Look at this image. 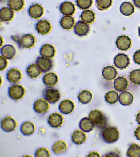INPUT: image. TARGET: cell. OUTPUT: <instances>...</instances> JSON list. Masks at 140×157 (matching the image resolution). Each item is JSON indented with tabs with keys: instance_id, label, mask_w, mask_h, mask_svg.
I'll return each instance as SVG.
<instances>
[{
	"instance_id": "obj_29",
	"label": "cell",
	"mask_w": 140,
	"mask_h": 157,
	"mask_svg": "<svg viewBox=\"0 0 140 157\" xmlns=\"http://www.w3.org/2000/svg\"><path fill=\"white\" fill-rule=\"evenodd\" d=\"M102 75L107 80H111L116 77L117 72L113 66H107L102 71Z\"/></svg>"
},
{
	"instance_id": "obj_14",
	"label": "cell",
	"mask_w": 140,
	"mask_h": 157,
	"mask_svg": "<svg viewBox=\"0 0 140 157\" xmlns=\"http://www.w3.org/2000/svg\"><path fill=\"white\" fill-rule=\"evenodd\" d=\"M74 32L76 34L79 36H83L88 34L90 27L88 23L79 21L76 23L74 27Z\"/></svg>"
},
{
	"instance_id": "obj_47",
	"label": "cell",
	"mask_w": 140,
	"mask_h": 157,
	"mask_svg": "<svg viewBox=\"0 0 140 157\" xmlns=\"http://www.w3.org/2000/svg\"><path fill=\"white\" fill-rule=\"evenodd\" d=\"M138 33H139V36H140V26L139 28H138Z\"/></svg>"
},
{
	"instance_id": "obj_28",
	"label": "cell",
	"mask_w": 140,
	"mask_h": 157,
	"mask_svg": "<svg viewBox=\"0 0 140 157\" xmlns=\"http://www.w3.org/2000/svg\"><path fill=\"white\" fill-rule=\"evenodd\" d=\"M60 25L63 29L70 30L74 27L75 20L73 17L69 16H65L60 21Z\"/></svg>"
},
{
	"instance_id": "obj_11",
	"label": "cell",
	"mask_w": 140,
	"mask_h": 157,
	"mask_svg": "<svg viewBox=\"0 0 140 157\" xmlns=\"http://www.w3.org/2000/svg\"><path fill=\"white\" fill-rule=\"evenodd\" d=\"M131 42L128 36L121 35L117 38L116 40L117 47L122 51H126L131 47Z\"/></svg>"
},
{
	"instance_id": "obj_26",
	"label": "cell",
	"mask_w": 140,
	"mask_h": 157,
	"mask_svg": "<svg viewBox=\"0 0 140 157\" xmlns=\"http://www.w3.org/2000/svg\"><path fill=\"white\" fill-rule=\"evenodd\" d=\"M133 99L132 94L128 91L122 92L119 97V102L124 106L129 105L132 104Z\"/></svg>"
},
{
	"instance_id": "obj_32",
	"label": "cell",
	"mask_w": 140,
	"mask_h": 157,
	"mask_svg": "<svg viewBox=\"0 0 140 157\" xmlns=\"http://www.w3.org/2000/svg\"><path fill=\"white\" fill-rule=\"evenodd\" d=\"M93 98L92 93L89 91L84 90L79 93L78 96V101L81 104H86L91 101Z\"/></svg>"
},
{
	"instance_id": "obj_33",
	"label": "cell",
	"mask_w": 140,
	"mask_h": 157,
	"mask_svg": "<svg viewBox=\"0 0 140 157\" xmlns=\"http://www.w3.org/2000/svg\"><path fill=\"white\" fill-rule=\"evenodd\" d=\"M80 18L82 21L90 24L94 22L95 19V14L90 10H85L82 12Z\"/></svg>"
},
{
	"instance_id": "obj_39",
	"label": "cell",
	"mask_w": 140,
	"mask_h": 157,
	"mask_svg": "<svg viewBox=\"0 0 140 157\" xmlns=\"http://www.w3.org/2000/svg\"><path fill=\"white\" fill-rule=\"evenodd\" d=\"M76 3L81 9L87 10L91 6L93 0H76Z\"/></svg>"
},
{
	"instance_id": "obj_31",
	"label": "cell",
	"mask_w": 140,
	"mask_h": 157,
	"mask_svg": "<svg viewBox=\"0 0 140 157\" xmlns=\"http://www.w3.org/2000/svg\"><path fill=\"white\" fill-rule=\"evenodd\" d=\"M120 10L123 15L129 16L131 15L134 12V7L131 2H123L120 6Z\"/></svg>"
},
{
	"instance_id": "obj_35",
	"label": "cell",
	"mask_w": 140,
	"mask_h": 157,
	"mask_svg": "<svg viewBox=\"0 0 140 157\" xmlns=\"http://www.w3.org/2000/svg\"><path fill=\"white\" fill-rule=\"evenodd\" d=\"M126 155L130 157H140V146L136 144H131L127 150Z\"/></svg>"
},
{
	"instance_id": "obj_13",
	"label": "cell",
	"mask_w": 140,
	"mask_h": 157,
	"mask_svg": "<svg viewBox=\"0 0 140 157\" xmlns=\"http://www.w3.org/2000/svg\"><path fill=\"white\" fill-rule=\"evenodd\" d=\"M73 102L69 99H66L61 101L59 105L58 109L60 112L64 115L71 113L74 109Z\"/></svg>"
},
{
	"instance_id": "obj_45",
	"label": "cell",
	"mask_w": 140,
	"mask_h": 157,
	"mask_svg": "<svg viewBox=\"0 0 140 157\" xmlns=\"http://www.w3.org/2000/svg\"><path fill=\"white\" fill-rule=\"evenodd\" d=\"M135 6L140 9V0H133Z\"/></svg>"
},
{
	"instance_id": "obj_3",
	"label": "cell",
	"mask_w": 140,
	"mask_h": 157,
	"mask_svg": "<svg viewBox=\"0 0 140 157\" xmlns=\"http://www.w3.org/2000/svg\"><path fill=\"white\" fill-rule=\"evenodd\" d=\"M42 97L48 102L54 104L60 100L61 94L59 91L56 88L48 87L43 91Z\"/></svg>"
},
{
	"instance_id": "obj_30",
	"label": "cell",
	"mask_w": 140,
	"mask_h": 157,
	"mask_svg": "<svg viewBox=\"0 0 140 157\" xmlns=\"http://www.w3.org/2000/svg\"><path fill=\"white\" fill-rule=\"evenodd\" d=\"M26 72L29 77L34 78H37L41 74L42 71L39 66L35 63L28 66L26 69Z\"/></svg>"
},
{
	"instance_id": "obj_2",
	"label": "cell",
	"mask_w": 140,
	"mask_h": 157,
	"mask_svg": "<svg viewBox=\"0 0 140 157\" xmlns=\"http://www.w3.org/2000/svg\"><path fill=\"white\" fill-rule=\"evenodd\" d=\"M102 136L105 142L112 143L118 140L119 132L116 127L108 126L104 128L102 132Z\"/></svg>"
},
{
	"instance_id": "obj_20",
	"label": "cell",
	"mask_w": 140,
	"mask_h": 157,
	"mask_svg": "<svg viewBox=\"0 0 140 157\" xmlns=\"http://www.w3.org/2000/svg\"><path fill=\"white\" fill-rule=\"evenodd\" d=\"M52 151L55 154L61 155L67 151V146L66 142L62 140H59L55 142L52 146Z\"/></svg>"
},
{
	"instance_id": "obj_38",
	"label": "cell",
	"mask_w": 140,
	"mask_h": 157,
	"mask_svg": "<svg viewBox=\"0 0 140 157\" xmlns=\"http://www.w3.org/2000/svg\"><path fill=\"white\" fill-rule=\"evenodd\" d=\"M112 3V0H96L97 7L100 10L107 9Z\"/></svg>"
},
{
	"instance_id": "obj_9",
	"label": "cell",
	"mask_w": 140,
	"mask_h": 157,
	"mask_svg": "<svg viewBox=\"0 0 140 157\" xmlns=\"http://www.w3.org/2000/svg\"><path fill=\"white\" fill-rule=\"evenodd\" d=\"M130 59L124 54H119L114 59V63L115 66L120 69L126 68L130 64Z\"/></svg>"
},
{
	"instance_id": "obj_5",
	"label": "cell",
	"mask_w": 140,
	"mask_h": 157,
	"mask_svg": "<svg viewBox=\"0 0 140 157\" xmlns=\"http://www.w3.org/2000/svg\"><path fill=\"white\" fill-rule=\"evenodd\" d=\"M17 40L19 46L23 48H31L35 45V38L32 34H24Z\"/></svg>"
},
{
	"instance_id": "obj_40",
	"label": "cell",
	"mask_w": 140,
	"mask_h": 157,
	"mask_svg": "<svg viewBox=\"0 0 140 157\" xmlns=\"http://www.w3.org/2000/svg\"><path fill=\"white\" fill-rule=\"evenodd\" d=\"M35 157H50V153L46 148H38L35 152Z\"/></svg>"
},
{
	"instance_id": "obj_25",
	"label": "cell",
	"mask_w": 140,
	"mask_h": 157,
	"mask_svg": "<svg viewBox=\"0 0 140 157\" xmlns=\"http://www.w3.org/2000/svg\"><path fill=\"white\" fill-rule=\"evenodd\" d=\"M14 13L13 10L8 7H3L0 11V18L4 22L11 21L14 18Z\"/></svg>"
},
{
	"instance_id": "obj_15",
	"label": "cell",
	"mask_w": 140,
	"mask_h": 157,
	"mask_svg": "<svg viewBox=\"0 0 140 157\" xmlns=\"http://www.w3.org/2000/svg\"><path fill=\"white\" fill-rule=\"evenodd\" d=\"M29 15L32 18L38 19L43 15L44 13V9L42 6L39 4L35 3L31 5L29 8Z\"/></svg>"
},
{
	"instance_id": "obj_42",
	"label": "cell",
	"mask_w": 140,
	"mask_h": 157,
	"mask_svg": "<svg viewBox=\"0 0 140 157\" xmlns=\"http://www.w3.org/2000/svg\"><path fill=\"white\" fill-rule=\"evenodd\" d=\"M133 60L135 63L140 65V50H137L133 55Z\"/></svg>"
},
{
	"instance_id": "obj_24",
	"label": "cell",
	"mask_w": 140,
	"mask_h": 157,
	"mask_svg": "<svg viewBox=\"0 0 140 157\" xmlns=\"http://www.w3.org/2000/svg\"><path fill=\"white\" fill-rule=\"evenodd\" d=\"M114 88L117 91L122 92L127 88L128 82L125 77H118L114 81Z\"/></svg>"
},
{
	"instance_id": "obj_22",
	"label": "cell",
	"mask_w": 140,
	"mask_h": 157,
	"mask_svg": "<svg viewBox=\"0 0 140 157\" xmlns=\"http://www.w3.org/2000/svg\"><path fill=\"white\" fill-rule=\"evenodd\" d=\"M1 53L6 59H12L15 56L16 49L13 45H5L1 48Z\"/></svg>"
},
{
	"instance_id": "obj_23",
	"label": "cell",
	"mask_w": 140,
	"mask_h": 157,
	"mask_svg": "<svg viewBox=\"0 0 140 157\" xmlns=\"http://www.w3.org/2000/svg\"><path fill=\"white\" fill-rule=\"evenodd\" d=\"M86 138V136L85 134L82 131L78 130L75 131L71 136L72 142L78 145L84 143Z\"/></svg>"
},
{
	"instance_id": "obj_17",
	"label": "cell",
	"mask_w": 140,
	"mask_h": 157,
	"mask_svg": "<svg viewBox=\"0 0 140 157\" xmlns=\"http://www.w3.org/2000/svg\"><path fill=\"white\" fill-rule=\"evenodd\" d=\"M7 80L11 83H16L21 79L22 75L19 70L16 68H11L7 72Z\"/></svg>"
},
{
	"instance_id": "obj_41",
	"label": "cell",
	"mask_w": 140,
	"mask_h": 157,
	"mask_svg": "<svg viewBox=\"0 0 140 157\" xmlns=\"http://www.w3.org/2000/svg\"><path fill=\"white\" fill-rule=\"evenodd\" d=\"M8 65V61L6 59L2 56H0V71H2L5 69Z\"/></svg>"
},
{
	"instance_id": "obj_12",
	"label": "cell",
	"mask_w": 140,
	"mask_h": 157,
	"mask_svg": "<svg viewBox=\"0 0 140 157\" xmlns=\"http://www.w3.org/2000/svg\"><path fill=\"white\" fill-rule=\"evenodd\" d=\"M35 29L39 34L45 35L50 33L51 29V25L47 20H41L37 23Z\"/></svg>"
},
{
	"instance_id": "obj_36",
	"label": "cell",
	"mask_w": 140,
	"mask_h": 157,
	"mask_svg": "<svg viewBox=\"0 0 140 157\" xmlns=\"http://www.w3.org/2000/svg\"><path fill=\"white\" fill-rule=\"evenodd\" d=\"M119 99L118 93L114 91H110L106 94L105 99L107 102L110 104H115Z\"/></svg>"
},
{
	"instance_id": "obj_18",
	"label": "cell",
	"mask_w": 140,
	"mask_h": 157,
	"mask_svg": "<svg viewBox=\"0 0 140 157\" xmlns=\"http://www.w3.org/2000/svg\"><path fill=\"white\" fill-rule=\"evenodd\" d=\"M43 82L48 87L54 86L58 82V77L54 72L46 73L42 78Z\"/></svg>"
},
{
	"instance_id": "obj_43",
	"label": "cell",
	"mask_w": 140,
	"mask_h": 157,
	"mask_svg": "<svg viewBox=\"0 0 140 157\" xmlns=\"http://www.w3.org/2000/svg\"><path fill=\"white\" fill-rule=\"evenodd\" d=\"M134 135L137 139L140 140V126L138 127L135 130Z\"/></svg>"
},
{
	"instance_id": "obj_4",
	"label": "cell",
	"mask_w": 140,
	"mask_h": 157,
	"mask_svg": "<svg viewBox=\"0 0 140 157\" xmlns=\"http://www.w3.org/2000/svg\"><path fill=\"white\" fill-rule=\"evenodd\" d=\"M25 93V89L21 85H13L8 88V96L13 100L18 101L22 99Z\"/></svg>"
},
{
	"instance_id": "obj_34",
	"label": "cell",
	"mask_w": 140,
	"mask_h": 157,
	"mask_svg": "<svg viewBox=\"0 0 140 157\" xmlns=\"http://www.w3.org/2000/svg\"><path fill=\"white\" fill-rule=\"evenodd\" d=\"M8 4L13 11L21 10L24 6V0H8Z\"/></svg>"
},
{
	"instance_id": "obj_21",
	"label": "cell",
	"mask_w": 140,
	"mask_h": 157,
	"mask_svg": "<svg viewBox=\"0 0 140 157\" xmlns=\"http://www.w3.org/2000/svg\"><path fill=\"white\" fill-rule=\"evenodd\" d=\"M35 126L30 121H25L20 126V132L25 136H29L33 134L35 131Z\"/></svg>"
},
{
	"instance_id": "obj_27",
	"label": "cell",
	"mask_w": 140,
	"mask_h": 157,
	"mask_svg": "<svg viewBox=\"0 0 140 157\" xmlns=\"http://www.w3.org/2000/svg\"><path fill=\"white\" fill-rule=\"evenodd\" d=\"M94 125L89 117H84L80 121V129L84 132H88L92 131L94 128Z\"/></svg>"
},
{
	"instance_id": "obj_19",
	"label": "cell",
	"mask_w": 140,
	"mask_h": 157,
	"mask_svg": "<svg viewBox=\"0 0 140 157\" xmlns=\"http://www.w3.org/2000/svg\"><path fill=\"white\" fill-rule=\"evenodd\" d=\"M56 50L54 47L50 44H45L42 47L40 50V55L46 58H52L54 56Z\"/></svg>"
},
{
	"instance_id": "obj_7",
	"label": "cell",
	"mask_w": 140,
	"mask_h": 157,
	"mask_svg": "<svg viewBox=\"0 0 140 157\" xmlns=\"http://www.w3.org/2000/svg\"><path fill=\"white\" fill-rule=\"evenodd\" d=\"M36 63L40 67L42 72L45 73L50 71L53 67V62L51 59L40 56L38 58Z\"/></svg>"
},
{
	"instance_id": "obj_44",
	"label": "cell",
	"mask_w": 140,
	"mask_h": 157,
	"mask_svg": "<svg viewBox=\"0 0 140 157\" xmlns=\"http://www.w3.org/2000/svg\"><path fill=\"white\" fill-rule=\"evenodd\" d=\"M88 157H99L100 155L97 152H91L88 154V155H87Z\"/></svg>"
},
{
	"instance_id": "obj_6",
	"label": "cell",
	"mask_w": 140,
	"mask_h": 157,
	"mask_svg": "<svg viewBox=\"0 0 140 157\" xmlns=\"http://www.w3.org/2000/svg\"><path fill=\"white\" fill-rule=\"evenodd\" d=\"M1 128L6 132H11L16 128L17 123L15 120L10 116L3 118L1 121Z\"/></svg>"
},
{
	"instance_id": "obj_10",
	"label": "cell",
	"mask_w": 140,
	"mask_h": 157,
	"mask_svg": "<svg viewBox=\"0 0 140 157\" xmlns=\"http://www.w3.org/2000/svg\"><path fill=\"white\" fill-rule=\"evenodd\" d=\"M63 117L57 113L51 114L48 119V123L53 128H57L61 127L63 123Z\"/></svg>"
},
{
	"instance_id": "obj_46",
	"label": "cell",
	"mask_w": 140,
	"mask_h": 157,
	"mask_svg": "<svg viewBox=\"0 0 140 157\" xmlns=\"http://www.w3.org/2000/svg\"><path fill=\"white\" fill-rule=\"evenodd\" d=\"M136 120L139 124L140 125V112L136 115Z\"/></svg>"
},
{
	"instance_id": "obj_8",
	"label": "cell",
	"mask_w": 140,
	"mask_h": 157,
	"mask_svg": "<svg viewBox=\"0 0 140 157\" xmlns=\"http://www.w3.org/2000/svg\"><path fill=\"white\" fill-rule=\"evenodd\" d=\"M33 109L38 114H45L48 111L50 105L45 99H39L34 102Z\"/></svg>"
},
{
	"instance_id": "obj_37",
	"label": "cell",
	"mask_w": 140,
	"mask_h": 157,
	"mask_svg": "<svg viewBox=\"0 0 140 157\" xmlns=\"http://www.w3.org/2000/svg\"><path fill=\"white\" fill-rule=\"evenodd\" d=\"M129 78L132 83L137 85H140V69L133 70L130 73Z\"/></svg>"
},
{
	"instance_id": "obj_1",
	"label": "cell",
	"mask_w": 140,
	"mask_h": 157,
	"mask_svg": "<svg viewBox=\"0 0 140 157\" xmlns=\"http://www.w3.org/2000/svg\"><path fill=\"white\" fill-rule=\"evenodd\" d=\"M88 117L94 126L99 128H105L107 124V119L106 117L99 110H92L88 115Z\"/></svg>"
},
{
	"instance_id": "obj_16",
	"label": "cell",
	"mask_w": 140,
	"mask_h": 157,
	"mask_svg": "<svg viewBox=\"0 0 140 157\" xmlns=\"http://www.w3.org/2000/svg\"><path fill=\"white\" fill-rule=\"evenodd\" d=\"M60 10L64 15L71 16L74 14L75 12V7L72 2L66 1L61 4Z\"/></svg>"
}]
</instances>
